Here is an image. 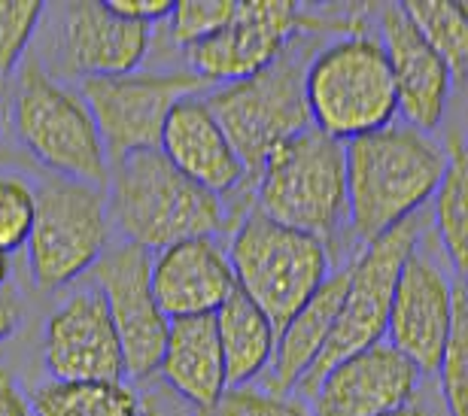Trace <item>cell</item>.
Listing matches in <instances>:
<instances>
[{
  "mask_svg": "<svg viewBox=\"0 0 468 416\" xmlns=\"http://www.w3.org/2000/svg\"><path fill=\"white\" fill-rule=\"evenodd\" d=\"M6 277H9V255L0 250V289L6 286Z\"/></svg>",
  "mask_w": 468,
  "mask_h": 416,
  "instance_id": "cell-35",
  "label": "cell"
},
{
  "mask_svg": "<svg viewBox=\"0 0 468 416\" xmlns=\"http://www.w3.org/2000/svg\"><path fill=\"white\" fill-rule=\"evenodd\" d=\"M18 323H22V304L16 301L13 292L0 289V344L16 335Z\"/></svg>",
  "mask_w": 468,
  "mask_h": 416,
  "instance_id": "cell-33",
  "label": "cell"
},
{
  "mask_svg": "<svg viewBox=\"0 0 468 416\" xmlns=\"http://www.w3.org/2000/svg\"><path fill=\"white\" fill-rule=\"evenodd\" d=\"M37 197L22 176L0 174V250L6 255L25 247L34 225Z\"/></svg>",
  "mask_w": 468,
  "mask_h": 416,
  "instance_id": "cell-29",
  "label": "cell"
},
{
  "mask_svg": "<svg viewBox=\"0 0 468 416\" xmlns=\"http://www.w3.org/2000/svg\"><path fill=\"white\" fill-rule=\"evenodd\" d=\"M238 9V0H180L171 9V37L183 49L207 40L229 22Z\"/></svg>",
  "mask_w": 468,
  "mask_h": 416,
  "instance_id": "cell-28",
  "label": "cell"
},
{
  "mask_svg": "<svg viewBox=\"0 0 468 416\" xmlns=\"http://www.w3.org/2000/svg\"><path fill=\"white\" fill-rule=\"evenodd\" d=\"M43 358L52 380H122V347L98 289L73 292L46 323Z\"/></svg>",
  "mask_w": 468,
  "mask_h": 416,
  "instance_id": "cell-13",
  "label": "cell"
},
{
  "mask_svg": "<svg viewBox=\"0 0 468 416\" xmlns=\"http://www.w3.org/2000/svg\"><path fill=\"white\" fill-rule=\"evenodd\" d=\"M40 16L43 4L37 0H0V82L18 70Z\"/></svg>",
  "mask_w": 468,
  "mask_h": 416,
  "instance_id": "cell-27",
  "label": "cell"
},
{
  "mask_svg": "<svg viewBox=\"0 0 468 416\" xmlns=\"http://www.w3.org/2000/svg\"><path fill=\"white\" fill-rule=\"evenodd\" d=\"M238 289L268 323L283 328L329 277V250L311 234L292 231L259 210H250L229 247Z\"/></svg>",
  "mask_w": 468,
  "mask_h": 416,
  "instance_id": "cell-5",
  "label": "cell"
},
{
  "mask_svg": "<svg viewBox=\"0 0 468 416\" xmlns=\"http://www.w3.org/2000/svg\"><path fill=\"white\" fill-rule=\"evenodd\" d=\"M107 219L125 243L158 252L186 238H213L226 229V207L183 176L158 149L113 162L107 176Z\"/></svg>",
  "mask_w": 468,
  "mask_h": 416,
  "instance_id": "cell-2",
  "label": "cell"
},
{
  "mask_svg": "<svg viewBox=\"0 0 468 416\" xmlns=\"http://www.w3.org/2000/svg\"><path fill=\"white\" fill-rule=\"evenodd\" d=\"M302 22V6L292 0H240L217 34L186 49L189 70L204 85L247 80L286 52Z\"/></svg>",
  "mask_w": 468,
  "mask_h": 416,
  "instance_id": "cell-12",
  "label": "cell"
},
{
  "mask_svg": "<svg viewBox=\"0 0 468 416\" xmlns=\"http://www.w3.org/2000/svg\"><path fill=\"white\" fill-rule=\"evenodd\" d=\"M344 289H347V268L329 273L323 286L314 292L311 301L280 328L274 358H271V383L277 392L295 389L298 380L311 371V365L329 344V335L338 319Z\"/></svg>",
  "mask_w": 468,
  "mask_h": 416,
  "instance_id": "cell-21",
  "label": "cell"
},
{
  "mask_svg": "<svg viewBox=\"0 0 468 416\" xmlns=\"http://www.w3.org/2000/svg\"><path fill=\"white\" fill-rule=\"evenodd\" d=\"M417 34L447 64L451 77L465 80L468 68V6L453 0H408L399 4Z\"/></svg>",
  "mask_w": 468,
  "mask_h": 416,
  "instance_id": "cell-25",
  "label": "cell"
},
{
  "mask_svg": "<svg viewBox=\"0 0 468 416\" xmlns=\"http://www.w3.org/2000/svg\"><path fill=\"white\" fill-rule=\"evenodd\" d=\"M217 416H314L304 404L283 399L280 392L252 389V386H229L219 404L213 408Z\"/></svg>",
  "mask_w": 468,
  "mask_h": 416,
  "instance_id": "cell-30",
  "label": "cell"
},
{
  "mask_svg": "<svg viewBox=\"0 0 468 416\" xmlns=\"http://www.w3.org/2000/svg\"><path fill=\"white\" fill-rule=\"evenodd\" d=\"M165 383L198 411H213L229 389L226 362L213 316L171 319L165 353L158 362Z\"/></svg>",
  "mask_w": 468,
  "mask_h": 416,
  "instance_id": "cell-20",
  "label": "cell"
},
{
  "mask_svg": "<svg viewBox=\"0 0 468 416\" xmlns=\"http://www.w3.org/2000/svg\"><path fill=\"white\" fill-rule=\"evenodd\" d=\"M417 240H420V225L410 216V219L396 225V229L380 234L378 240L365 243L359 259L347 264V289H344V301L329 335V344H325L320 358L311 365V371L295 386L304 399H311L320 380L341 358L383 340L401 264L417 250Z\"/></svg>",
  "mask_w": 468,
  "mask_h": 416,
  "instance_id": "cell-8",
  "label": "cell"
},
{
  "mask_svg": "<svg viewBox=\"0 0 468 416\" xmlns=\"http://www.w3.org/2000/svg\"><path fill=\"white\" fill-rule=\"evenodd\" d=\"M34 416H144L140 399L122 380H49L34 392Z\"/></svg>",
  "mask_w": 468,
  "mask_h": 416,
  "instance_id": "cell-23",
  "label": "cell"
},
{
  "mask_svg": "<svg viewBox=\"0 0 468 416\" xmlns=\"http://www.w3.org/2000/svg\"><path fill=\"white\" fill-rule=\"evenodd\" d=\"M380 34L399 112L408 119V128L426 134L444 119L453 85L451 70L432 52V46L417 34V27L410 25L399 4H387L380 9Z\"/></svg>",
  "mask_w": 468,
  "mask_h": 416,
  "instance_id": "cell-16",
  "label": "cell"
},
{
  "mask_svg": "<svg viewBox=\"0 0 468 416\" xmlns=\"http://www.w3.org/2000/svg\"><path fill=\"white\" fill-rule=\"evenodd\" d=\"M307 61L311 59L292 40L286 52L265 70L219 85L204 98L226 131L231 149L238 153L247 179H256L271 149L311 128V112H307L304 98Z\"/></svg>",
  "mask_w": 468,
  "mask_h": 416,
  "instance_id": "cell-6",
  "label": "cell"
},
{
  "mask_svg": "<svg viewBox=\"0 0 468 416\" xmlns=\"http://www.w3.org/2000/svg\"><path fill=\"white\" fill-rule=\"evenodd\" d=\"M252 188L261 216L325 243L347 216L344 144L304 128L271 149Z\"/></svg>",
  "mask_w": 468,
  "mask_h": 416,
  "instance_id": "cell-3",
  "label": "cell"
},
{
  "mask_svg": "<svg viewBox=\"0 0 468 416\" xmlns=\"http://www.w3.org/2000/svg\"><path fill=\"white\" fill-rule=\"evenodd\" d=\"M107 6L113 9L119 18L144 25V27H153L155 22L171 18V9H174L171 0H110Z\"/></svg>",
  "mask_w": 468,
  "mask_h": 416,
  "instance_id": "cell-31",
  "label": "cell"
},
{
  "mask_svg": "<svg viewBox=\"0 0 468 416\" xmlns=\"http://www.w3.org/2000/svg\"><path fill=\"white\" fill-rule=\"evenodd\" d=\"M213 323H217L229 386H247L256 380L274 358L277 328L240 289H234L222 301V307L213 314Z\"/></svg>",
  "mask_w": 468,
  "mask_h": 416,
  "instance_id": "cell-22",
  "label": "cell"
},
{
  "mask_svg": "<svg viewBox=\"0 0 468 416\" xmlns=\"http://www.w3.org/2000/svg\"><path fill=\"white\" fill-rule=\"evenodd\" d=\"M453 323V283L417 250L401 264L389 304L387 344L420 374L438 371Z\"/></svg>",
  "mask_w": 468,
  "mask_h": 416,
  "instance_id": "cell-14",
  "label": "cell"
},
{
  "mask_svg": "<svg viewBox=\"0 0 468 416\" xmlns=\"http://www.w3.org/2000/svg\"><path fill=\"white\" fill-rule=\"evenodd\" d=\"M204 82L192 70L176 73H125L82 82L86 107L104 144V153L119 162L131 153L158 149L167 112L183 98L201 91Z\"/></svg>",
  "mask_w": 468,
  "mask_h": 416,
  "instance_id": "cell-10",
  "label": "cell"
},
{
  "mask_svg": "<svg viewBox=\"0 0 468 416\" xmlns=\"http://www.w3.org/2000/svg\"><path fill=\"white\" fill-rule=\"evenodd\" d=\"M91 273L119 335L122 374L128 380H146L158 371L171 328V319L162 314L149 286V252L134 243H119L104 250Z\"/></svg>",
  "mask_w": 468,
  "mask_h": 416,
  "instance_id": "cell-11",
  "label": "cell"
},
{
  "mask_svg": "<svg viewBox=\"0 0 468 416\" xmlns=\"http://www.w3.org/2000/svg\"><path fill=\"white\" fill-rule=\"evenodd\" d=\"M61 46L70 70L86 80L137 73L149 49V27L125 22L101 0L64 6Z\"/></svg>",
  "mask_w": 468,
  "mask_h": 416,
  "instance_id": "cell-19",
  "label": "cell"
},
{
  "mask_svg": "<svg viewBox=\"0 0 468 416\" xmlns=\"http://www.w3.org/2000/svg\"><path fill=\"white\" fill-rule=\"evenodd\" d=\"M304 98L311 128L338 144L387 128L399 116L387 55L368 34L341 37L311 55Z\"/></svg>",
  "mask_w": 468,
  "mask_h": 416,
  "instance_id": "cell-4",
  "label": "cell"
},
{
  "mask_svg": "<svg viewBox=\"0 0 468 416\" xmlns=\"http://www.w3.org/2000/svg\"><path fill=\"white\" fill-rule=\"evenodd\" d=\"M37 210L27 234V268L34 286L55 292L95 268L107 250L110 219L101 188L55 176L34 192Z\"/></svg>",
  "mask_w": 468,
  "mask_h": 416,
  "instance_id": "cell-9",
  "label": "cell"
},
{
  "mask_svg": "<svg viewBox=\"0 0 468 416\" xmlns=\"http://www.w3.org/2000/svg\"><path fill=\"white\" fill-rule=\"evenodd\" d=\"M447 153L423 131L387 125L344 144L347 216L365 243L410 219L435 195Z\"/></svg>",
  "mask_w": 468,
  "mask_h": 416,
  "instance_id": "cell-1",
  "label": "cell"
},
{
  "mask_svg": "<svg viewBox=\"0 0 468 416\" xmlns=\"http://www.w3.org/2000/svg\"><path fill=\"white\" fill-rule=\"evenodd\" d=\"M420 374L387 340L341 358L311 395L314 416H380L414 401Z\"/></svg>",
  "mask_w": 468,
  "mask_h": 416,
  "instance_id": "cell-15",
  "label": "cell"
},
{
  "mask_svg": "<svg viewBox=\"0 0 468 416\" xmlns=\"http://www.w3.org/2000/svg\"><path fill=\"white\" fill-rule=\"evenodd\" d=\"M158 153L183 176L201 186L210 195H229L231 188L247 183L243 165L231 149L226 131L204 103V98H183L167 112Z\"/></svg>",
  "mask_w": 468,
  "mask_h": 416,
  "instance_id": "cell-18",
  "label": "cell"
},
{
  "mask_svg": "<svg viewBox=\"0 0 468 416\" xmlns=\"http://www.w3.org/2000/svg\"><path fill=\"white\" fill-rule=\"evenodd\" d=\"M441 395L451 416H468V295L465 286H453V323L447 335L441 362Z\"/></svg>",
  "mask_w": 468,
  "mask_h": 416,
  "instance_id": "cell-26",
  "label": "cell"
},
{
  "mask_svg": "<svg viewBox=\"0 0 468 416\" xmlns=\"http://www.w3.org/2000/svg\"><path fill=\"white\" fill-rule=\"evenodd\" d=\"M380 416H429L426 408H420V404H405V408H396V411H389V413H380Z\"/></svg>",
  "mask_w": 468,
  "mask_h": 416,
  "instance_id": "cell-34",
  "label": "cell"
},
{
  "mask_svg": "<svg viewBox=\"0 0 468 416\" xmlns=\"http://www.w3.org/2000/svg\"><path fill=\"white\" fill-rule=\"evenodd\" d=\"M149 286L167 319L213 316L238 283L213 238H186L149 255Z\"/></svg>",
  "mask_w": 468,
  "mask_h": 416,
  "instance_id": "cell-17",
  "label": "cell"
},
{
  "mask_svg": "<svg viewBox=\"0 0 468 416\" xmlns=\"http://www.w3.org/2000/svg\"><path fill=\"white\" fill-rule=\"evenodd\" d=\"M13 122L27 153L58 176L95 188L107 183V153L86 101L55 82L37 61L18 70Z\"/></svg>",
  "mask_w": 468,
  "mask_h": 416,
  "instance_id": "cell-7",
  "label": "cell"
},
{
  "mask_svg": "<svg viewBox=\"0 0 468 416\" xmlns=\"http://www.w3.org/2000/svg\"><path fill=\"white\" fill-rule=\"evenodd\" d=\"M435 229L453 268L468 271V158L460 137H453L441 183L435 188Z\"/></svg>",
  "mask_w": 468,
  "mask_h": 416,
  "instance_id": "cell-24",
  "label": "cell"
},
{
  "mask_svg": "<svg viewBox=\"0 0 468 416\" xmlns=\"http://www.w3.org/2000/svg\"><path fill=\"white\" fill-rule=\"evenodd\" d=\"M0 416H34L31 401L18 389L16 377L0 368Z\"/></svg>",
  "mask_w": 468,
  "mask_h": 416,
  "instance_id": "cell-32",
  "label": "cell"
}]
</instances>
